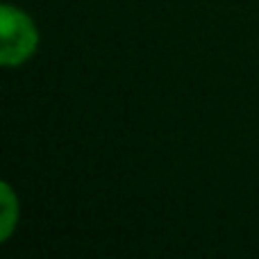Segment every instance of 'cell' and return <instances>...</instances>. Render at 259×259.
<instances>
[{
  "instance_id": "7a4b0ae2",
  "label": "cell",
  "mask_w": 259,
  "mask_h": 259,
  "mask_svg": "<svg viewBox=\"0 0 259 259\" xmlns=\"http://www.w3.org/2000/svg\"><path fill=\"white\" fill-rule=\"evenodd\" d=\"M3 193V211H0V241H7L18 223V198L7 182L0 184Z\"/></svg>"
},
{
  "instance_id": "6da1fadb",
  "label": "cell",
  "mask_w": 259,
  "mask_h": 259,
  "mask_svg": "<svg viewBox=\"0 0 259 259\" xmlns=\"http://www.w3.org/2000/svg\"><path fill=\"white\" fill-rule=\"evenodd\" d=\"M39 48V30L27 12L12 3L0 7V64L14 68L25 64Z\"/></svg>"
}]
</instances>
